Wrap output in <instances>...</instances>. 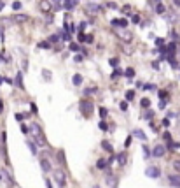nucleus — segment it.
I'll return each mask as SVG.
<instances>
[{
	"mask_svg": "<svg viewBox=\"0 0 180 188\" xmlns=\"http://www.w3.org/2000/svg\"><path fill=\"white\" fill-rule=\"evenodd\" d=\"M80 113H82V116H88L93 113V102H89V100H80Z\"/></svg>",
	"mask_w": 180,
	"mask_h": 188,
	"instance_id": "obj_1",
	"label": "nucleus"
},
{
	"mask_svg": "<svg viewBox=\"0 0 180 188\" xmlns=\"http://www.w3.org/2000/svg\"><path fill=\"white\" fill-rule=\"evenodd\" d=\"M116 33H117V37H119L121 41H124V42H130L131 39H133V33H131V32H128L126 28H121V30H116Z\"/></svg>",
	"mask_w": 180,
	"mask_h": 188,
	"instance_id": "obj_2",
	"label": "nucleus"
},
{
	"mask_svg": "<svg viewBox=\"0 0 180 188\" xmlns=\"http://www.w3.org/2000/svg\"><path fill=\"white\" fill-rule=\"evenodd\" d=\"M145 176H147V178H152V179L159 178V176H161V171H159V167H154V165L147 167V171H145Z\"/></svg>",
	"mask_w": 180,
	"mask_h": 188,
	"instance_id": "obj_3",
	"label": "nucleus"
},
{
	"mask_svg": "<svg viewBox=\"0 0 180 188\" xmlns=\"http://www.w3.org/2000/svg\"><path fill=\"white\" fill-rule=\"evenodd\" d=\"M164 153H166V148L163 146V144H156L154 149H152V157H156V158L164 157Z\"/></svg>",
	"mask_w": 180,
	"mask_h": 188,
	"instance_id": "obj_4",
	"label": "nucleus"
},
{
	"mask_svg": "<svg viewBox=\"0 0 180 188\" xmlns=\"http://www.w3.org/2000/svg\"><path fill=\"white\" fill-rule=\"evenodd\" d=\"M54 179H56V183H58V186L60 188H65L67 186V181H65V174L63 172H54Z\"/></svg>",
	"mask_w": 180,
	"mask_h": 188,
	"instance_id": "obj_5",
	"label": "nucleus"
},
{
	"mask_svg": "<svg viewBox=\"0 0 180 188\" xmlns=\"http://www.w3.org/2000/svg\"><path fill=\"white\" fill-rule=\"evenodd\" d=\"M86 9H88V12H91V14H96V12H100V11H101V5L94 4V2H91V4L86 5Z\"/></svg>",
	"mask_w": 180,
	"mask_h": 188,
	"instance_id": "obj_6",
	"label": "nucleus"
},
{
	"mask_svg": "<svg viewBox=\"0 0 180 188\" xmlns=\"http://www.w3.org/2000/svg\"><path fill=\"white\" fill-rule=\"evenodd\" d=\"M168 179H170L171 186L180 188V176H178V174H170V176H168Z\"/></svg>",
	"mask_w": 180,
	"mask_h": 188,
	"instance_id": "obj_7",
	"label": "nucleus"
},
{
	"mask_svg": "<svg viewBox=\"0 0 180 188\" xmlns=\"http://www.w3.org/2000/svg\"><path fill=\"white\" fill-rule=\"evenodd\" d=\"M16 84H18V88H20V90H25V83H23V74H21V72L16 74Z\"/></svg>",
	"mask_w": 180,
	"mask_h": 188,
	"instance_id": "obj_8",
	"label": "nucleus"
},
{
	"mask_svg": "<svg viewBox=\"0 0 180 188\" xmlns=\"http://www.w3.org/2000/svg\"><path fill=\"white\" fill-rule=\"evenodd\" d=\"M133 137H136V139H140L142 143H143V141H147V136H145V134H143L142 130H133Z\"/></svg>",
	"mask_w": 180,
	"mask_h": 188,
	"instance_id": "obj_9",
	"label": "nucleus"
},
{
	"mask_svg": "<svg viewBox=\"0 0 180 188\" xmlns=\"http://www.w3.org/2000/svg\"><path fill=\"white\" fill-rule=\"evenodd\" d=\"M40 167H42L44 172H51V164L47 162V160H44V158L40 160Z\"/></svg>",
	"mask_w": 180,
	"mask_h": 188,
	"instance_id": "obj_10",
	"label": "nucleus"
},
{
	"mask_svg": "<svg viewBox=\"0 0 180 188\" xmlns=\"http://www.w3.org/2000/svg\"><path fill=\"white\" fill-rule=\"evenodd\" d=\"M75 5H77V0H65V9L67 11H72Z\"/></svg>",
	"mask_w": 180,
	"mask_h": 188,
	"instance_id": "obj_11",
	"label": "nucleus"
},
{
	"mask_svg": "<svg viewBox=\"0 0 180 188\" xmlns=\"http://www.w3.org/2000/svg\"><path fill=\"white\" fill-rule=\"evenodd\" d=\"M12 20H14V23H23V21L28 20V16L26 14H18V16H12Z\"/></svg>",
	"mask_w": 180,
	"mask_h": 188,
	"instance_id": "obj_12",
	"label": "nucleus"
},
{
	"mask_svg": "<svg viewBox=\"0 0 180 188\" xmlns=\"http://www.w3.org/2000/svg\"><path fill=\"white\" fill-rule=\"evenodd\" d=\"M72 83L75 84V86H80V84H82V76H80V74H74Z\"/></svg>",
	"mask_w": 180,
	"mask_h": 188,
	"instance_id": "obj_13",
	"label": "nucleus"
},
{
	"mask_svg": "<svg viewBox=\"0 0 180 188\" xmlns=\"http://www.w3.org/2000/svg\"><path fill=\"white\" fill-rule=\"evenodd\" d=\"M107 164H109V160H105V158H100V160L96 162V167L100 169V171H103V169L107 167Z\"/></svg>",
	"mask_w": 180,
	"mask_h": 188,
	"instance_id": "obj_14",
	"label": "nucleus"
},
{
	"mask_svg": "<svg viewBox=\"0 0 180 188\" xmlns=\"http://www.w3.org/2000/svg\"><path fill=\"white\" fill-rule=\"evenodd\" d=\"M101 148H103V149H105L107 153H112V151H114V148L110 146V143H109V141H101Z\"/></svg>",
	"mask_w": 180,
	"mask_h": 188,
	"instance_id": "obj_15",
	"label": "nucleus"
},
{
	"mask_svg": "<svg viewBox=\"0 0 180 188\" xmlns=\"http://www.w3.org/2000/svg\"><path fill=\"white\" fill-rule=\"evenodd\" d=\"M68 49H70L72 53H77L80 49V46L77 44V42H70V44H68Z\"/></svg>",
	"mask_w": 180,
	"mask_h": 188,
	"instance_id": "obj_16",
	"label": "nucleus"
},
{
	"mask_svg": "<svg viewBox=\"0 0 180 188\" xmlns=\"http://www.w3.org/2000/svg\"><path fill=\"white\" fill-rule=\"evenodd\" d=\"M175 51H177V44H175V42H170V44H168V53H170L168 56H173Z\"/></svg>",
	"mask_w": 180,
	"mask_h": 188,
	"instance_id": "obj_17",
	"label": "nucleus"
},
{
	"mask_svg": "<svg viewBox=\"0 0 180 188\" xmlns=\"http://www.w3.org/2000/svg\"><path fill=\"white\" fill-rule=\"evenodd\" d=\"M26 144H28V148H30V151H32V153H33V155H37V144H35L33 141H28Z\"/></svg>",
	"mask_w": 180,
	"mask_h": 188,
	"instance_id": "obj_18",
	"label": "nucleus"
},
{
	"mask_svg": "<svg viewBox=\"0 0 180 188\" xmlns=\"http://www.w3.org/2000/svg\"><path fill=\"white\" fill-rule=\"evenodd\" d=\"M98 128H100L101 132H109V125H107L103 120H100V123H98Z\"/></svg>",
	"mask_w": 180,
	"mask_h": 188,
	"instance_id": "obj_19",
	"label": "nucleus"
},
{
	"mask_svg": "<svg viewBox=\"0 0 180 188\" xmlns=\"http://www.w3.org/2000/svg\"><path fill=\"white\" fill-rule=\"evenodd\" d=\"M124 76H126V77H130V79H133V77H135V69L128 67V69H126V72H124Z\"/></svg>",
	"mask_w": 180,
	"mask_h": 188,
	"instance_id": "obj_20",
	"label": "nucleus"
},
{
	"mask_svg": "<svg viewBox=\"0 0 180 188\" xmlns=\"http://www.w3.org/2000/svg\"><path fill=\"white\" fill-rule=\"evenodd\" d=\"M39 48H40V49H49V48H51L49 41H42V42H39Z\"/></svg>",
	"mask_w": 180,
	"mask_h": 188,
	"instance_id": "obj_21",
	"label": "nucleus"
},
{
	"mask_svg": "<svg viewBox=\"0 0 180 188\" xmlns=\"http://www.w3.org/2000/svg\"><path fill=\"white\" fill-rule=\"evenodd\" d=\"M107 114H109V109H107V107H100V118L101 120H105Z\"/></svg>",
	"mask_w": 180,
	"mask_h": 188,
	"instance_id": "obj_22",
	"label": "nucleus"
},
{
	"mask_svg": "<svg viewBox=\"0 0 180 188\" xmlns=\"http://www.w3.org/2000/svg\"><path fill=\"white\" fill-rule=\"evenodd\" d=\"M126 153H119V157H117V160H119V164L121 165H124V164H126Z\"/></svg>",
	"mask_w": 180,
	"mask_h": 188,
	"instance_id": "obj_23",
	"label": "nucleus"
},
{
	"mask_svg": "<svg viewBox=\"0 0 180 188\" xmlns=\"http://www.w3.org/2000/svg\"><path fill=\"white\" fill-rule=\"evenodd\" d=\"M168 62H170V65L173 67V69L178 67V63H177V60H175V56H168Z\"/></svg>",
	"mask_w": 180,
	"mask_h": 188,
	"instance_id": "obj_24",
	"label": "nucleus"
},
{
	"mask_svg": "<svg viewBox=\"0 0 180 188\" xmlns=\"http://www.w3.org/2000/svg\"><path fill=\"white\" fill-rule=\"evenodd\" d=\"M142 153H143V158H149L150 157V151H149V148L145 146V144L142 146Z\"/></svg>",
	"mask_w": 180,
	"mask_h": 188,
	"instance_id": "obj_25",
	"label": "nucleus"
},
{
	"mask_svg": "<svg viewBox=\"0 0 180 188\" xmlns=\"http://www.w3.org/2000/svg\"><path fill=\"white\" fill-rule=\"evenodd\" d=\"M140 105H142V107H145V109H149L150 100H149V99H142V100H140Z\"/></svg>",
	"mask_w": 180,
	"mask_h": 188,
	"instance_id": "obj_26",
	"label": "nucleus"
},
{
	"mask_svg": "<svg viewBox=\"0 0 180 188\" xmlns=\"http://www.w3.org/2000/svg\"><path fill=\"white\" fill-rule=\"evenodd\" d=\"M133 99H135V92L133 90H128L126 92V100H133Z\"/></svg>",
	"mask_w": 180,
	"mask_h": 188,
	"instance_id": "obj_27",
	"label": "nucleus"
},
{
	"mask_svg": "<svg viewBox=\"0 0 180 188\" xmlns=\"http://www.w3.org/2000/svg\"><path fill=\"white\" fill-rule=\"evenodd\" d=\"M131 143H133V136H128L126 137V141H124V148H130Z\"/></svg>",
	"mask_w": 180,
	"mask_h": 188,
	"instance_id": "obj_28",
	"label": "nucleus"
},
{
	"mask_svg": "<svg viewBox=\"0 0 180 188\" xmlns=\"http://www.w3.org/2000/svg\"><path fill=\"white\" fill-rule=\"evenodd\" d=\"M140 88H142V90H154L156 86H154V84H150V83H145V84H142Z\"/></svg>",
	"mask_w": 180,
	"mask_h": 188,
	"instance_id": "obj_29",
	"label": "nucleus"
},
{
	"mask_svg": "<svg viewBox=\"0 0 180 188\" xmlns=\"http://www.w3.org/2000/svg\"><path fill=\"white\" fill-rule=\"evenodd\" d=\"M93 93H96V88H86L84 90V95L88 97V95H93Z\"/></svg>",
	"mask_w": 180,
	"mask_h": 188,
	"instance_id": "obj_30",
	"label": "nucleus"
},
{
	"mask_svg": "<svg viewBox=\"0 0 180 188\" xmlns=\"http://www.w3.org/2000/svg\"><path fill=\"white\" fill-rule=\"evenodd\" d=\"M152 116H154V111H145V114H143V118H145V120H152Z\"/></svg>",
	"mask_w": 180,
	"mask_h": 188,
	"instance_id": "obj_31",
	"label": "nucleus"
},
{
	"mask_svg": "<svg viewBox=\"0 0 180 188\" xmlns=\"http://www.w3.org/2000/svg\"><path fill=\"white\" fill-rule=\"evenodd\" d=\"M12 9H14V11H20V9H21V2H20V0L12 2Z\"/></svg>",
	"mask_w": 180,
	"mask_h": 188,
	"instance_id": "obj_32",
	"label": "nucleus"
},
{
	"mask_svg": "<svg viewBox=\"0 0 180 188\" xmlns=\"http://www.w3.org/2000/svg\"><path fill=\"white\" fill-rule=\"evenodd\" d=\"M121 74H122V72H121L119 69H117V67H116V70H114V72H112V79H117V77H119Z\"/></svg>",
	"mask_w": 180,
	"mask_h": 188,
	"instance_id": "obj_33",
	"label": "nucleus"
},
{
	"mask_svg": "<svg viewBox=\"0 0 180 188\" xmlns=\"http://www.w3.org/2000/svg\"><path fill=\"white\" fill-rule=\"evenodd\" d=\"M109 63L112 65V67H117V65H119V60H117V58H110Z\"/></svg>",
	"mask_w": 180,
	"mask_h": 188,
	"instance_id": "obj_34",
	"label": "nucleus"
},
{
	"mask_svg": "<svg viewBox=\"0 0 180 188\" xmlns=\"http://www.w3.org/2000/svg\"><path fill=\"white\" fill-rule=\"evenodd\" d=\"M42 74H44V79H46V81H51V72L49 70H42Z\"/></svg>",
	"mask_w": 180,
	"mask_h": 188,
	"instance_id": "obj_35",
	"label": "nucleus"
},
{
	"mask_svg": "<svg viewBox=\"0 0 180 188\" xmlns=\"http://www.w3.org/2000/svg\"><path fill=\"white\" fill-rule=\"evenodd\" d=\"M121 111H128V100H124V102H121Z\"/></svg>",
	"mask_w": 180,
	"mask_h": 188,
	"instance_id": "obj_36",
	"label": "nucleus"
},
{
	"mask_svg": "<svg viewBox=\"0 0 180 188\" xmlns=\"http://www.w3.org/2000/svg\"><path fill=\"white\" fill-rule=\"evenodd\" d=\"M74 60H75L77 63H80L82 60H84V55H75V56H74Z\"/></svg>",
	"mask_w": 180,
	"mask_h": 188,
	"instance_id": "obj_37",
	"label": "nucleus"
},
{
	"mask_svg": "<svg viewBox=\"0 0 180 188\" xmlns=\"http://www.w3.org/2000/svg\"><path fill=\"white\" fill-rule=\"evenodd\" d=\"M58 41H60V35H56V33L49 37V42H58Z\"/></svg>",
	"mask_w": 180,
	"mask_h": 188,
	"instance_id": "obj_38",
	"label": "nucleus"
},
{
	"mask_svg": "<svg viewBox=\"0 0 180 188\" xmlns=\"http://www.w3.org/2000/svg\"><path fill=\"white\" fill-rule=\"evenodd\" d=\"M14 118H16V121H23V120L26 118V114H20V113H18V114L14 116Z\"/></svg>",
	"mask_w": 180,
	"mask_h": 188,
	"instance_id": "obj_39",
	"label": "nucleus"
},
{
	"mask_svg": "<svg viewBox=\"0 0 180 188\" xmlns=\"http://www.w3.org/2000/svg\"><path fill=\"white\" fill-rule=\"evenodd\" d=\"M79 41H80V42L88 41V35H84V33H82V32H79Z\"/></svg>",
	"mask_w": 180,
	"mask_h": 188,
	"instance_id": "obj_40",
	"label": "nucleus"
},
{
	"mask_svg": "<svg viewBox=\"0 0 180 188\" xmlns=\"http://www.w3.org/2000/svg\"><path fill=\"white\" fill-rule=\"evenodd\" d=\"M21 132H23V134H28V132H30V130H28V127L25 125V123H21Z\"/></svg>",
	"mask_w": 180,
	"mask_h": 188,
	"instance_id": "obj_41",
	"label": "nucleus"
},
{
	"mask_svg": "<svg viewBox=\"0 0 180 188\" xmlns=\"http://www.w3.org/2000/svg\"><path fill=\"white\" fill-rule=\"evenodd\" d=\"M173 167H175V171L180 172V160H175V162H173Z\"/></svg>",
	"mask_w": 180,
	"mask_h": 188,
	"instance_id": "obj_42",
	"label": "nucleus"
},
{
	"mask_svg": "<svg viewBox=\"0 0 180 188\" xmlns=\"http://www.w3.org/2000/svg\"><path fill=\"white\" fill-rule=\"evenodd\" d=\"M61 0H52V4H54V9H61Z\"/></svg>",
	"mask_w": 180,
	"mask_h": 188,
	"instance_id": "obj_43",
	"label": "nucleus"
},
{
	"mask_svg": "<svg viewBox=\"0 0 180 188\" xmlns=\"http://www.w3.org/2000/svg\"><path fill=\"white\" fill-rule=\"evenodd\" d=\"M156 12H164V7H163V5H161V4H158V5H156Z\"/></svg>",
	"mask_w": 180,
	"mask_h": 188,
	"instance_id": "obj_44",
	"label": "nucleus"
},
{
	"mask_svg": "<svg viewBox=\"0 0 180 188\" xmlns=\"http://www.w3.org/2000/svg\"><path fill=\"white\" fill-rule=\"evenodd\" d=\"M131 21H133V23H140V16H138V14H133Z\"/></svg>",
	"mask_w": 180,
	"mask_h": 188,
	"instance_id": "obj_45",
	"label": "nucleus"
},
{
	"mask_svg": "<svg viewBox=\"0 0 180 188\" xmlns=\"http://www.w3.org/2000/svg\"><path fill=\"white\" fill-rule=\"evenodd\" d=\"M58 162L65 164V158H63V151H60V153H58Z\"/></svg>",
	"mask_w": 180,
	"mask_h": 188,
	"instance_id": "obj_46",
	"label": "nucleus"
},
{
	"mask_svg": "<svg viewBox=\"0 0 180 188\" xmlns=\"http://www.w3.org/2000/svg\"><path fill=\"white\" fill-rule=\"evenodd\" d=\"M163 137H164V141H170V139H171L170 132H164V134H163Z\"/></svg>",
	"mask_w": 180,
	"mask_h": 188,
	"instance_id": "obj_47",
	"label": "nucleus"
},
{
	"mask_svg": "<svg viewBox=\"0 0 180 188\" xmlns=\"http://www.w3.org/2000/svg\"><path fill=\"white\" fill-rule=\"evenodd\" d=\"M40 7H42V9H44V11H49V4H47V2H44V4H42Z\"/></svg>",
	"mask_w": 180,
	"mask_h": 188,
	"instance_id": "obj_48",
	"label": "nucleus"
},
{
	"mask_svg": "<svg viewBox=\"0 0 180 188\" xmlns=\"http://www.w3.org/2000/svg\"><path fill=\"white\" fill-rule=\"evenodd\" d=\"M170 125V118H164V120H163V127H168Z\"/></svg>",
	"mask_w": 180,
	"mask_h": 188,
	"instance_id": "obj_49",
	"label": "nucleus"
},
{
	"mask_svg": "<svg viewBox=\"0 0 180 188\" xmlns=\"http://www.w3.org/2000/svg\"><path fill=\"white\" fill-rule=\"evenodd\" d=\"M30 109L33 111V113H37V105L33 104V102H30Z\"/></svg>",
	"mask_w": 180,
	"mask_h": 188,
	"instance_id": "obj_50",
	"label": "nucleus"
},
{
	"mask_svg": "<svg viewBox=\"0 0 180 188\" xmlns=\"http://www.w3.org/2000/svg\"><path fill=\"white\" fill-rule=\"evenodd\" d=\"M4 37H5V35H4V28H2V25H0V41H4Z\"/></svg>",
	"mask_w": 180,
	"mask_h": 188,
	"instance_id": "obj_51",
	"label": "nucleus"
},
{
	"mask_svg": "<svg viewBox=\"0 0 180 188\" xmlns=\"http://www.w3.org/2000/svg\"><path fill=\"white\" fill-rule=\"evenodd\" d=\"M109 7H110V9H117V5H116L114 2H109Z\"/></svg>",
	"mask_w": 180,
	"mask_h": 188,
	"instance_id": "obj_52",
	"label": "nucleus"
},
{
	"mask_svg": "<svg viewBox=\"0 0 180 188\" xmlns=\"http://www.w3.org/2000/svg\"><path fill=\"white\" fill-rule=\"evenodd\" d=\"M152 67H154L156 70H159V62H154V63H152Z\"/></svg>",
	"mask_w": 180,
	"mask_h": 188,
	"instance_id": "obj_53",
	"label": "nucleus"
},
{
	"mask_svg": "<svg viewBox=\"0 0 180 188\" xmlns=\"http://www.w3.org/2000/svg\"><path fill=\"white\" fill-rule=\"evenodd\" d=\"M79 28H80V32H82V30H84V28H86V23H84V21H82V23H80V25H79Z\"/></svg>",
	"mask_w": 180,
	"mask_h": 188,
	"instance_id": "obj_54",
	"label": "nucleus"
},
{
	"mask_svg": "<svg viewBox=\"0 0 180 188\" xmlns=\"http://www.w3.org/2000/svg\"><path fill=\"white\" fill-rule=\"evenodd\" d=\"M112 25L114 27H119V20H112Z\"/></svg>",
	"mask_w": 180,
	"mask_h": 188,
	"instance_id": "obj_55",
	"label": "nucleus"
},
{
	"mask_svg": "<svg viewBox=\"0 0 180 188\" xmlns=\"http://www.w3.org/2000/svg\"><path fill=\"white\" fill-rule=\"evenodd\" d=\"M159 97L161 99H166V92H159Z\"/></svg>",
	"mask_w": 180,
	"mask_h": 188,
	"instance_id": "obj_56",
	"label": "nucleus"
},
{
	"mask_svg": "<svg viewBox=\"0 0 180 188\" xmlns=\"http://www.w3.org/2000/svg\"><path fill=\"white\" fill-rule=\"evenodd\" d=\"M2 113H4V102L0 100V114H2Z\"/></svg>",
	"mask_w": 180,
	"mask_h": 188,
	"instance_id": "obj_57",
	"label": "nucleus"
},
{
	"mask_svg": "<svg viewBox=\"0 0 180 188\" xmlns=\"http://www.w3.org/2000/svg\"><path fill=\"white\" fill-rule=\"evenodd\" d=\"M46 186H47V188H52V186H51V181H49V179H46Z\"/></svg>",
	"mask_w": 180,
	"mask_h": 188,
	"instance_id": "obj_58",
	"label": "nucleus"
},
{
	"mask_svg": "<svg viewBox=\"0 0 180 188\" xmlns=\"http://www.w3.org/2000/svg\"><path fill=\"white\" fill-rule=\"evenodd\" d=\"M173 4H175L177 7H180V0H173Z\"/></svg>",
	"mask_w": 180,
	"mask_h": 188,
	"instance_id": "obj_59",
	"label": "nucleus"
},
{
	"mask_svg": "<svg viewBox=\"0 0 180 188\" xmlns=\"http://www.w3.org/2000/svg\"><path fill=\"white\" fill-rule=\"evenodd\" d=\"M2 178H4V174H2V171H0V181H2Z\"/></svg>",
	"mask_w": 180,
	"mask_h": 188,
	"instance_id": "obj_60",
	"label": "nucleus"
},
{
	"mask_svg": "<svg viewBox=\"0 0 180 188\" xmlns=\"http://www.w3.org/2000/svg\"><path fill=\"white\" fill-rule=\"evenodd\" d=\"M2 81H5V79H4V77H0V84H2Z\"/></svg>",
	"mask_w": 180,
	"mask_h": 188,
	"instance_id": "obj_61",
	"label": "nucleus"
},
{
	"mask_svg": "<svg viewBox=\"0 0 180 188\" xmlns=\"http://www.w3.org/2000/svg\"><path fill=\"white\" fill-rule=\"evenodd\" d=\"M94 188H98V186H94Z\"/></svg>",
	"mask_w": 180,
	"mask_h": 188,
	"instance_id": "obj_62",
	"label": "nucleus"
}]
</instances>
